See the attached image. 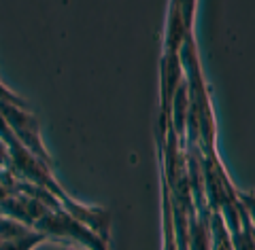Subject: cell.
I'll return each mask as SVG.
<instances>
[{
	"label": "cell",
	"instance_id": "cell-1",
	"mask_svg": "<svg viewBox=\"0 0 255 250\" xmlns=\"http://www.w3.org/2000/svg\"><path fill=\"white\" fill-rule=\"evenodd\" d=\"M34 229L45 233V236L75 240L79 244H85L90 250H107L105 240H102L98 233L92 231L79 219H75L73 214H68L64 208H60V210H49L45 216H41V219L36 221Z\"/></svg>",
	"mask_w": 255,
	"mask_h": 250
},
{
	"label": "cell",
	"instance_id": "cell-2",
	"mask_svg": "<svg viewBox=\"0 0 255 250\" xmlns=\"http://www.w3.org/2000/svg\"><path fill=\"white\" fill-rule=\"evenodd\" d=\"M0 115L4 117V121L9 123L11 132L15 134L23 147H26L36 159H41L45 166L53 167L51 155L47 153L45 144L41 140V125H38L36 117L32 115L28 108H19V106H11V104H0Z\"/></svg>",
	"mask_w": 255,
	"mask_h": 250
},
{
	"label": "cell",
	"instance_id": "cell-3",
	"mask_svg": "<svg viewBox=\"0 0 255 250\" xmlns=\"http://www.w3.org/2000/svg\"><path fill=\"white\" fill-rule=\"evenodd\" d=\"M47 240L45 233L32 229L28 233H23L19 238H13V240H4L2 244H0V250H34L38 244H43Z\"/></svg>",
	"mask_w": 255,
	"mask_h": 250
},
{
	"label": "cell",
	"instance_id": "cell-4",
	"mask_svg": "<svg viewBox=\"0 0 255 250\" xmlns=\"http://www.w3.org/2000/svg\"><path fill=\"white\" fill-rule=\"evenodd\" d=\"M0 104H11V106H19V108H28V104L23 98H19L17 93H13L9 87L0 83Z\"/></svg>",
	"mask_w": 255,
	"mask_h": 250
},
{
	"label": "cell",
	"instance_id": "cell-5",
	"mask_svg": "<svg viewBox=\"0 0 255 250\" xmlns=\"http://www.w3.org/2000/svg\"><path fill=\"white\" fill-rule=\"evenodd\" d=\"M9 164H11L9 147H6V142L0 140V167H9Z\"/></svg>",
	"mask_w": 255,
	"mask_h": 250
},
{
	"label": "cell",
	"instance_id": "cell-6",
	"mask_svg": "<svg viewBox=\"0 0 255 250\" xmlns=\"http://www.w3.org/2000/svg\"><path fill=\"white\" fill-rule=\"evenodd\" d=\"M13 195V191L9 189V187H6V184L2 182V180H0V204H2V201L6 199V197H11Z\"/></svg>",
	"mask_w": 255,
	"mask_h": 250
},
{
	"label": "cell",
	"instance_id": "cell-7",
	"mask_svg": "<svg viewBox=\"0 0 255 250\" xmlns=\"http://www.w3.org/2000/svg\"><path fill=\"white\" fill-rule=\"evenodd\" d=\"M243 199H245V204H247V206H249V210H251V214H253V219H255V195H245Z\"/></svg>",
	"mask_w": 255,
	"mask_h": 250
},
{
	"label": "cell",
	"instance_id": "cell-8",
	"mask_svg": "<svg viewBox=\"0 0 255 250\" xmlns=\"http://www.w3.org/2000/svg\"><path fill=\"white\" fill-rule=\"evenodd\" d=\"M0 244H2V240H0Z\"/></svg>",
	"mask_w": 255,
	"mask_h": 250
}]
</instances>
